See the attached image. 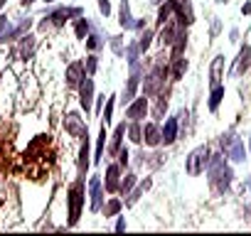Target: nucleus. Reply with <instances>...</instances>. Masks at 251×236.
Returning a JSON list of instances; mask_svg holds the SVG:
<instances>
[{"instance_id":"44","label":"nucleus","mask_w":251,"mask_h":236,"mask_svg":"<svg viewBox=\"0 0 251 236\" xmlns=\"http://www.w3.org/2000/svg\"><path fill=\"white\" fill-rule=\"evenodd\" d=\"M241 15H251V3H246V5L241 8Z\"/></svg>"},{"instance_id":"33","label":"nucleus","mask_w":251,"mask_h":236,"mask_svg":"<svg viewBox=\"0 0 251 236\" xmlns=\"http://www.w3.org/2000/svg\"><path fill=\"white\" fill-rule=\"evenodd\" d=\"M224 94H226V89L222 86V84H217V86H212V94H209V101H207V106H209V111L214 113L217 108H219V103H222V98H224Z\"/></svg>"},{"instance_id":"29","label":"nucleus","mask_w":251,"mask_h":236,"mask_svg":"<svg viewBox=\"0 0 251 236\" xmlns=\"http://www.w3.org/2000/svg\"><path fill=\"white\" fill-rule=\"evenodd\" d=\"M175 15V0H165L163 5H158V18H155V27L165 25L170 18Z\"/></svg>"},{"instance_id":"24","label":"nucleus","mask_w":251,"mask_h":236,"mask_svg":"<svg viewBox=\"0 0 251 236\" xmlns=\"http://www.w3.org/2000/svg\"><path fill=\"white\" fill-rule=\"evenodd\" d=\"M151 185H153V180H151V177H146L143 182H138V185L131 189L128 199H123V204H126V207H133V204H136V202H138V199H141V197H143L148 189H151Z\"/></svg>"},{"instance_id":"46","label":"nucleus","mask_w":251,"mask_h":236,"mask_svg":"<svg viewBox=\"0 0 251 236\" xmlns=\"http://www.w3.org/2000/svg\"><path fill=\"white\" fill-rule=\"evenodd\" d=\"M20 3H23V5L27 8V5H32V3H35V0H20Z\"/></svg>"},{"instance_id":"40","label":"nucleus","mask_w":251,"mask_h":236,"mask_svg":"<svg viewBox=\"0 0 251 236\" xmlns=\"http://www.w3.org/2000/svg\"><path fill=\"white\" fill-rule=\"evenodd\" d=\"M111 10H113V8H111V0H99V13H101L103 18H108Z\"/></svg>"},{"instance_id":"22","label":"nucleus","mask_w":251,"mask_h":236,"mask_svg":"<svg viewBox=\"0 0 251 236\" xmlns=\"http://www.w3.org/2000/svg\"><path fill=\"white\" fill-rule=\"evenodd\" d=\"M185 71H187V59H185V54L170 57V81H182Z\"/></svg>"},{"instance_id":"43","label":"nucleus","mask_w":251,"mask_h":236,"mask_svg":"<svg viewBox=\"0 0 251 236\" xmlns=\"http://www.w3.org/2000/svg\"><path fill=\"white\" fill-rule=\"evenodd\" d=\"M8 27H10V18L8 15H0V35H3Z\"/></svg>"},{"instance_id":"36","label":"nucleus","mask_w":251,"mask_h":236,"mask_svg":"<svg viewBox=\"0 0 251 236\" xmlns=\"http://www.w3.org/2000/svg\"><path fill=\"white\" fill-rule=\"evenodd\" d=\"M116 101H118V98H116L113 94H111V96L106 98V106H103V116H101L106 126H108V123L113 121V108H116Z\"/></svg>"},{"instance_id":"11","label":"nucleus","mask_w":251,"mask_h":236,"mask_svg":"<svg viewBox=\"0 0 251 236\" xmlns=\"http://www.w3.org/2000/svg\"><path fill=\"white\" fill-rule=\"evenodd\" d=\"M94 89H96L94 86V76H89V74L84 76V81L76 89L79 91V106H81V111H86V116L91 113V106H94V98H96L94 96Z\"/></svg>"},{"instance_id":"27","label":"nucleus","mask_w":251,"mask_h":236,"mask_svg":"<svg viewBox=\"0 0 251 236\" xmlns=\"http://www.w3.org/2000/svg\"><path fill=\"white\" fill-rule=\"evenodd\" d=\"M84 42H86V49H89V52H101V49L106 47V37L101 35V30H99V27H94Z\"/></svg>"},{"instance_id":"28","label":"nucleus","mask_w":251,"mask_h":236,"mask_svg":"<svg viewBox=\"0 0 251 236\" xmlns=\"http://www.w3.org/2000/svg\"><path fill=\"white\" fill-rule=\"evenodd\" d=\"M106 143H108V133H106V123H101V131H99V138H96V153H94V163H96V165L103 163Z\"/></svg>"},{"instance_id":"26","label":"nucleus","mask_w":251,"mask_h":236,"mask_svg":"<svg viewBox=\"0 0 251 236\" xmlns=\"http://www.w3.org/2000/svg\"><path fill=\"white\" fill-rule=\"evenodd\" d=\"M121 209H123V199H121V197H108V199L103 202V207H101V216L113 219V216L121 214Z\"/></svg>"},{"instance_id":"7","label":"nucleus","mask_w":251,"mask_h":236,"mask_svg":"<svg viewBox=\"0 0 251 236\" xmlns=\"http://www.w3.org/2000/svg\"><path fill=\"white\" fill-rule=\"evenodd\" d=\"M158 30H160V32H158L155 37H158L160 47H163V49H170V45H173V42L180 37V32H185L187 27H185V25H182V23H180V20L173 15V18H170L165 25H160Z\"/></svg>"},{"instance_id":"6","label":"nucleus","mask_w":251,"mask_h":236,"mask_svg":"<svg viewBox=\"0 0 251 236\" xmlns=\"http://www.w3.org/2000/svg\"><path fill=\"white\" fill-rule=\"evenodd\" d=\"M62 123H64V131H67L69 138H74V141H79V143L89 138V123L84 121L76 111H67Z\"/></svg>"},{"instance_id":"49","label":"nucleus","mask_w":251,"mask_h":236,"mask_svg":"<svg viewBox=\"0 0 251 236\" xmlns=\"http://www.w3.org/2000/svg\"><path fill=\"white\" fill-rule=\"evenodd\" d=\"M217 3H229V0H217Z\"/></svg>"},{"instance_id":"5","label":"nucleus","mask_w":251,"mask_h":236,"mask_svg":"<svg viewBox=\"0 0 251 236\" xmlns=\"http://www.w3.org/2000/svg\"><path fill=\"white\" fill-rule=\"evenodd\" d=\"M219 145H222V153L231 163H244L246 160V145H244V141L236 133H224L219 138Z\"/></svg>"},{"instance_id":"4","label":"nucleus","mask_w":251,"mask_h":236,"mask_svg":"<svg viewBox=\"0 0 251 236\" xmlns=\"http://www.w3.org/2000/svg\"><path fill=\"white\" fill-rule=\"evenodd\" d=\"M209 145H197L195 150H190V155L185 158V172L190 177H197L207 170V163H209Z\"/></svg>"},{"instance_id":"14","label":"nucleus","mask_w":251,"mask_h":236,"mask_svg":"<svg viewBox=\"0 0 251 236\" xmlns=\"http://www.w3.org/2000/svg\"><path fill=\"white\" fill-rule=\"evenodd\" d=\"M86 76V69H84V62L76 59L67 67V74H64V81H67V89H79V84L84 81Z\"/></svg>"},{"instance_id":"3","label":"nucleus","mask_w":251,"mask_h":236,"mask_svg":"<svg viewBox=\"0 0 251 236\" xmlns=\"http://www.w3.org/2000/svg\"><path fill=\"white\" fill-rule=\"evenodd\" d=\"M84 15V8L79 5H59V8H52L47 10L45 15V23H40V32H47L50 27H64L69 20L74 23L76 18Z\"/></svg>"},{"instance_id":"19","label":"nucleus","mask_w":251,"mask_h":236,"mask_svg":"<svg viewBox=\"0 0 251 236\" xmlns=\"http://www.w3.org/2000/svg\"><path fill=\"white\" fill-rule=\"evenodd\" d=\"M175 18L190 27L195 23V10H192V0H175Z\"/></svg>"},{"instance_id":"35","label":"nucleus","mask_w":251,"mask_h":236,"mask_svg":"<svg viewBox=\"0 0 251 236\" xmlns=\"http://www.w3.org/2000/svg\"><path fill=\"white\" fill-rule=\"evenodd\" d=\"M185 47H187V30L180 32V37L170 45V57H180V54H185Z\"/></svg>"},{"instance_id":"37","label":"nucleus","mask_w":251,"mask_h":236,"mask_svg":"<svg viewBox=\"0 0 251 236\" xmlns=\"http://www.w3.org/2000/svg\"><path fill=\"white\" fill-rule=\"evenodd\" d=\"M108 45H111V52H113L116 57H123V52H126V45H123V37H121V35H113V37H108Z\"/></svg>"},{"instance_id":"13","label":"nucleus","mask_w":251,"mask_h":236,"mask_svg":"<svg viewBox=\"0 0 251 236\" xmlns=\"http://www.w3.org/2000/svg\"><path fill=\"white\" fill-rule=\"evenodd\" d=\"M121 177H123V167L118 163H108L106 165V175H103V189H106V194H116L118 192Z\"/></svg>"},{"instance_id":"31","label":"nucleus","mask_w":251,"mask_h":236,"mask_svg":"<svg viewBox=\"0 0 251 236\" xmlns=\"http://www.w3.org/2000/svg\"><path fill=\"white\" fill-rule=\"evenodd\" d=\"M138 185V175L136 172H126L123 177H121V187H118V194L126 199V197H128L131 194V189Z\"/></svg>"},{"instance_id":"23","label":"nucleus","mask_w":251,"mask_h":236,"mask_svg":"<svg viewBox=\"0 0 251 236\" xmlns=\"http://www.w3.org/2000/svg\"><path fill=\"white\" fill-rule=\"evenodd\" d=\"M222 79H224V54H217L209 67V84L217 86V84H222Z\"/></svg>"},{"instance_id":"50","label":"nucleus","mask_w":251,"mask_h":236,"mask_svg":"<svg viewBox=\"0 0 251 236\" xmlns=\"http://www.w3.org/2000/svg\"><path fill=\"white\" fill-rule=\"evenodd\" d=\"M0 76H3V71H0Z\"/></svg>"},{"instance_id":"1","label":"nucleus","mask_w":251,"mask_h":236,"mask_svg":"<svg viewBox=\"0 0 251 236\" xmlns=\"http://www.w3.org/2000/svg\"><path fill=\"white\" fill-rule=\"evenodd\" d=\"M207 182L209 187L217 192V194H226L231 182H234V170L226 165V158L222 153H214L209 155V163H207Z\"/></svg>"},{"instance_id":"10","label":"nucleus","mask_w":251,"mask_h":236,"mask_svg":"<svg viewBox=\"0 0 251 236\" xmlns=\"http://www.w3.org/2000/svg\"><path fill=\"white\" fill-rule=\"evenodd\" d=\"M148 113H151L148 96H136L128 106H126V118H128V121H146Z\"/></svg>"},{"instance_id":"18","label":"nucleus","mask_w":251,"mask_h":236,"mask_svg":"<svg viewBox=\"0 0 251 236\" xmlns=\"http://www.w3.org/2000/svg\"><path fill=\"white\" fill-rule=\"evenodd\" d=\"M170 89H165V91H160L158 96H153L155 98V103L151 106V118L153 121H163L165 118V113H168V103H170Z\"/></svg>"},{"instance_id":"2","label":"nucleus","mask_w":251,"mask_h":236,"mask_svg":"<svg viewBox=\"0 0 251 236\" xmlns=\"http://www.w3.org/2000/svg\"><path fill=\"white\" fill-rule=\"evenodd\" d=\"M84 202H86V180L84 177H76L69 189H67V226H76L79 219H81V209H84Z\"/></svg>"},{"instance_id":"34","label":"nucleus","mask_w":251,"mask_h":236,"mask_svg":"<svg viewBox=\"0 0 251 236\" xmlns=\"http://www.w3.org/2000/svg\"><path fill=\"white\" fill-rule=\"evenodd\" d=\"M153 40H155V30H153V27H146V30L141 32V37H138V47H141V54H146V52L151 49Z\"/></svg>"},{"instance_id":"51","label":"nucleus","mask_w":251,"mask_h":236,"mask_svg":"<svg viewBox=\"0 0 251 236\" xmlns=\"http://www.w3.org/2000/svg\"><path fill=\"white\" fill-rule=\"evenodd\" d=\"M249 145H251V143H249Z\"/></svg>"},{"instance_id":"45","label":"nucleus","mask_w":251,"mask_h":236,"mask_svg":"<svg viewBox=\"0 0 251 236\" xmlns=\"http://www.w3.org/2000/svg\"><path fill=\"white\" fill-rule=\"evenodd\" d=\"M163 3H165V0H151V5H153V8H158V5H163Z\"/></svg>"},{"instance_id":"38","label":"nucleus","mask_w":251,"mask_h":236,"mask_svg":"<svg viewBox=\"0 0 251 236\" xmlns=\"http://www.w3.org/2000/svg\"><path fill=\"white\" fill-rule=\"evenodd\" d=\"M116 163H118V165H121L123 170H126V167L131 165V150L126 148V145H121V150L116 153Z\"/></svg>"},{"instance_id":"9","label":"nucleus","mask_w":251,"mask_h":236,"mask_svg":"<svg viewBox=\"0 0 251 236\" xmlns=\"http://www.w3.org/2000/svg\"><path fill=\"white\" fill-rule=\"evenodd\" d=\"M15 42H18V45L10 49L13 59H23V62H27V59L35 57V49H37V40H35V35H23V37L15 40Z\"/></svg>"},{"instance_id":"47","label":"nucleus","mask_w":251,"mask_h":236,"mask_svg":"<svg viewBox=\"0 0 251 236\" xmlns=\"http://www.w3.org/2000/svg\"><path fill=\"white\" fill-rule=\"evenodd\" d=\"M45 3H47V5H52V3H57V0H45Z\"/></svg>"},{"instance_id":"21","label":"nucleus","mask_w":251,"mask_h":236,"mask_svg":"<svg viewBox=\"0 0 251 236\" xmlns=\"http://www.w3.org/2000/svg\"><path fill=\"white\" fill-rule=\"evenodd\" d=\"M133 13H131V3L128 0H121V5H118V27L121 30H133Z\"/></svg>"},{"instance_id":"25","label":"nucleus","mask_w":251,"mask_h":236,"mask_svg":"<svg viewBox=\"0 0 251 236\" xmlns=\"http://www.w3.org/2000/svg\"><path fill=\"white\" fill-rule=\"evenodd\" d=\"M72 30H74V37H76V40H86V37H89V32L94 30V23H91L86 15H81V18H76V20H74Z\"/></svg>"},{"instance_id":"39","label":"nucleus","mask_w":251,"mask_h":236,"mask_svg":"<svg viewBox=\"0 0 251 236\" xmlns=\"http://www.w3.org/2000/svg\"><path fill=\"white\" fill-rule=\"evenodd\" d=\"M84 69H86V74H89V76H94V74H96V69H99V57H96V52H91V54L84 59Z\"/></svg>"},{"instance_id":"32","label":"nucleus","mask_w":251,"mask_h":236,"mask_svg":"<svg viewBox=\"0 0 251 236\" xmlns=\"http://www.w3.org/2000/svg\"><path fill=\"white\" fill-rule=\"evenodd\" d=\"M123 57H126V64H136V62H141L138 57H141V47H138V40H131L128 45H126V52H123Z\"/></svg>"},{"instance_id":"16","label":"nucleus","mask_w":251,"mask_h":236,"mask_svg":"<svg viewBox=\"0 0 251 236\" xmlns=\"http://www.w3.org/2000/svg\"><path fill=\"white\" fill-rule=\"evenodd\" d=\"M249 67H251V47H249V45H244V47L239 49L236 59H234L231 76H234V79H239L241 74H246V71H249Z\"/></svg>"},{"instance_id":"48","label":"nucleus","mask_w":251,"mask_h":236,"mask_svg":"<svg viewBox=\"0 0 251 236\" xmlns=\"http://www.w3.org/2000/svg\"><path fill=\"white\" fill-rule=\"evenodd\" d=\"M3 5H5V0H0V8H3Z\"/></svg>"},{"instance_id":"41","label":"nucleus","mask_w":251,"mask_h":236,"mask_svg":"<svg viewBox=\"0 0 251 236\" xmlns=\"http://www.w3.org/2000/svg\"><path fill=\"white\" fill-rule=\"evenodd\" d=\"M148 27V18H136V23H133V32H143Z\"/></svg>"},{"instance_id":"12","label":"nucleus","mask_w":251,"mask_h":236,"mask_svg":"<svg viewBox=\"0 0 251 236\" xmlns=\"http://www.w3.org/2000/svg\"><path fill=\"white\" fill-rule=\"evenodd\" d=\"M143 145L146 148H158V145H163V126L158 123V121H143Z\"/></svg>"},{"instance_id":"8","label":"nucleus","mask_w":251,"mask_h":236,"mask_svg":"<svg viewBox=\"0 0 251 236\" xmlns=\"http://www.w3.org/2000/svg\"><path fill=\"white\" fill-rule=\"evenodd\" d=\"M106 189H103V177L101 175H91L89 177V209L91 214H101V207L106 202Z\"/></svg>"},{"instance_id":"17","label":"nucleus","mask_w":251,"mask_h":236,"mask_svg":"<svg viewBox=\"0 0 251 236\" xmlns=\"http://www.w3.org/2000/svg\"><path fill=\"white\" fill-rule=\"evenodd\" d=\"M177 138H180V123H177V113H175V116H168V118H165V126H163V145L168 148V145L177 143Z\"/></svg>"},{"instance_id":"42","label":"nucleus","mask_w":251,"mask_h":236,"mask_svg":"<svg viewBox=\"0 0 251 236\" xmlns=\"http://www.w3.org/2000/svg\"><path fill=\"white\" fill-rule=\"evenodd\" d=\"M126 226H128V221H126V216H121V214H118V221H116V226H113V229L121 234V231H126Z\"/></svg>"},{"instance_id":"20","label":"nucleus","mask_w":251,"mask_h":236,"mask_svg":"<svg viewBox=\"0 0 251 236\" xmlns=\"http://www.w3.org/2000/svg\"><path fill=\"white\" fill-rule=\"evenodd\" d=\"M89 165H91V150H89V138H86V141H81V145H79V158H76V170H79V177H84V180H86Z\"/></svg>"},{"instance_id":"30","label":"nucleus","mask_w":251,"mask_h":236,"mask_svg":"<svg viewBox=\"0 0 251 236\" xmlns=\"http://www.w3.org/2000/svg\"><path fill=\"white\" fill-rule=\"evenodd\" d=\"M126 136H128V141L133 145H143V121H128Z\"/></svg>"},{"instance_id":"15","label":"nucleus","mask_w":251,"mask_h":236,"mask_svg":"<svg viewBox=\"0 0 251 236\" xmlns=\"http://www.w3.org/2000/svg\"><path fill=\"white\" fill-rule=\"evenodd\" d=\"M126 128H128V123H118L116 128H113V133L108 136V143H106V155L108 158H116V153L121 150V145H123V136H126Z\"/></svg>"}]
</instances>
